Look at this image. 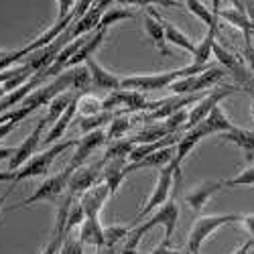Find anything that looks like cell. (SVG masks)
<instances>
[{
    "mask_svg": "<svg viewBox=\"0 0 254 254\" xmlns=\"http://www.w3.org/2000/svg\"><path fill=\"white\" fill-rule=\"evenodd\" d=\"M75 142H77V140L71 138V140H65V142H57V144L49 146V149L37 153L33 159H29V161L14 173V179H12L10 185L14 187L18 181H25V179H31V177H41V175H45V173L49 171L51 163L57 159V155L69 151L71 146H75Z\"/></svg>",
    "mask_w": 254,
    "mask_h": 254,
    "instance_id": "cell-1",
    "label": "cell"
},
{
    "mask_svg": "<svg viewBox=\"0 0 254 254\" xmlns=\"http://www.w3.org/2000/svg\"><path fill=\"white\" fill-rule=\"evenodd\" d=\"M179 175H181V173H179V171H175L173 163H171V165H167L165 169H161V171H159V179H157L155 189H153V193L149 195V199H146L144 207L138 211V216L132 220L130 228H134V226L142 224V222H144L146 218H149L157 207H161V205H165V203L169 201V197H171V189H173V177H177V179H179Z\"/></svg>",
    "mask_w": 254,
    "mask_h": 254,
    "instance_id": "cell-2",
    "label": "cell"
},
{
    "mask_svg": "<svg viewBox=\"0 0 254 254\" xmlns=\"http://www.w3.org/2000/svg\"><path fill=\"white\" fill-rule=\"evenodd\" d=\"M240 218H242V216H238V214L201 216V218L193 224L191 232H189V238H187V252H189V254H199V250H201L205 238H209L218 228H224V226H228V224H236V222H240Z\"/></svg>",
    "mask_w": 254,
    "mask_h": 254,
    "instance_id": "cell-3",
    "label": "cell"
},
{
    "mask_svg": "<svg viewBox=\"0 0 254 254\" xmlns=\"http://www.w3.org/2000/svg\"><path fill=\"white\" fill-rule=\"evenodd\" d=\"M71 175H73V169L71 167H65L61 173H57V175L45 179L41 185H37V189L33 191L31 197L23 199V201L16 203V205H10V211L12 209H20V207H27V205H33L37 201H55V199H59V195L63 191H67V185H69Z\"/></svg>",
    "mask_w": 254,
    "mask_h": 254,
    "instance_id": "cell-4",
    "label": "cell"
},
{
    "mask_svg": "<svg viewBox=\"0 0 254 254\" xmlns=\"http://www.w3.org/2000/svg\"><path fill=\"white\" fill-rule=\"evenodd\" d=\"M234 92H242L236 83H224V86H218L216 90H211V92H207L193 108H191V112H189V118H187V124L183 126V130H191V128H195L197 124H201L205 118H207V114L216 108V106H220V102L224 100V98H228V96H232Z\"/></svg>",
    "mask_w": 254,
    "mask_h": 254,
    "instance_id": "cell-5",
    "label": "cell"
},
{
    "mask_svg": "<svg viewBox=\"0 0 254 254\" xmlns=\"http://www.w3.org/2000/svg\"><path fill=\"white\" fill-rule=\"evenodd\" d=\"M49 122L45 120V116H41L39 120H37V126L31 130V134L23 140V144H18L16 146V151H14V155L10 157V163H8V171H12V173H16L20 167H23L29 159H33L35 155H37V151H39V146H41V138H43V128L47 126Z\"/></svg>",
    "mask_w": 254,
    "mask_h": 254,
    "instance_id": "cell-6",
    "label": "cell"
},
{
    "mask_svg": "<svg viewBox=\"0 0 254 254\" xmlns=\"http://www.w3.org/2000/svg\"><path fill=\"white\" fill-rule=\"evenodd\" d=\"M104 171V161H98L94 165H83L79 167L77 171H73L71 179H69V185H67V193L71 197H77V195H83L88 191V189H92L98 181V177L102 175Z\"/></svg>",
    "mask_w": 254,
    "mask_h": 254,
    "instance_id": "cell-7",
    "label": "cell"
},
{
    "mask_svg": "<svg viewBox=\"0 0 254 254\" xmlns=\"http://www.w3.org/2000/svg\"><path fill=\"white\" fill-rule=\"evenodd\" d=\"M106 140V132L100 128V130H94V132H88V134H83L81 138H77L75 142V153L71 157V161L67 163V167H71L73 171H77L79 167H83L88 163V159L92 157V153L98 149V146H102Z\"/></svg>",
    "mask_w": 254,
    "mask_h": 254,
    "instance_id": "cell-8",
    "label": "cell"
},
{
    "mask_svg": "<svg viewBox=\"0 0 254 254\" xmlns=\"http://www.w3.org/2000/svg\"><path fill=\"white\" fill-rule=\"evenodd\" d=\"M110 6H112V2H108V0H104V2H94L92 8H90L86 14H83V16L77 20V23H73V25L69 27L71 41L81 39V37H88V35L96 33V31H98V25H100L102 14L108 10Z\"/></svg>",
    "mask_w": 254,
    "mask_h": 254,
    "instance_id": "cell-9",
    "label": "cell"
},
{
    "mask_svg": "<svg viewBox=\"0 0 254 254\" xmlns=\"http://www.w3.org/2000/svg\"><path fill=\"white\" fill-rule=\"evenodd\" d=\"M224 187H226V179H209V181L197 183L193 189H189L185 193V201L193 211H201L207 205V201L211 199V195L218 193Z\"/></svg>",
    "mask_w": 254,
    "mask_h": 254,
    "instance_id": "cell-10",
    "label": "cell"
},
{
    "mask_svg": "<svg viewBox=\"0 0 254 254\" xmlns=\"http://www.w3.org/2000/svg\"><path fill=\"white\" fill-rule=\"evenodd\" d=\"M83 65L88 67L90 71V79H92V88L94 90H104V92H116V90H122V79L116 77L112 71H108L104 65H100V63L92 57L88 59Z\"/></svg>",
    "mask_w": 254,
    "mask_h": 254,
    "instance_id": "cell-11",
    "label": "cell"
},
{
    "mask_svg": "<svg viewBox=\"0 0 254 254\" xmlns=\"http://www.w3.org/2000/svg\"><path fill=\"white\" fill-rule=\"evenodd\" d=\"M112 197L110 193V189L106 183H96L92 189H88L86 193L81 195L79 203L83 207V211H86V216L88 218H100V211L104 207V203L108 201Z\"/></svg>",
    "mask_w": 254,
    "mask_h": 254,
    "instance_id": "cell-12",
    "label": "cell"
},
{
    "mask_svg": "<svg viewBox=\"0 0 254 254\" xmlns=\"http://www.w3.org/2000/svg\"><path fill=\"white\" fill-rule=\"evenodd\" d=\"M146 6V12H149V14H153L157 20H159V23L163 25V31H165V37H167V43H171V45H177V47H181V49H185V51H189V53H191L193 55V51H195V43H193V41L191 39H189L183 31H179L173 23H169V20H165L151 4H144Z\"/></svg>",
    "mask_w": 254,
    "mask_h": 254,
    "instance_id": "cell-13",
    "label": "cell"
},
{
    "mask_svg": "<svg viewBox=\"0 0 254 254\" xmlns=\"http://www.w3.org/2000/svg\"><path fill=\"white\" fill-rule=\"evenodd\" d=\"M220 142L222 144H234L244 153L246 161L252 163L254 161V132L252 130H246V128H238L234 126L232 130L220 134Z\"/></svg>",
    "mask_w": 254,
    "mask_h": 254,
    "instance_id": "cell-14",
    "label": "cell"
},
{
    "mask_svg": "<svg viewBox=\"0 0 254 254\" xmlns=\"http://www.w3.org/2000/svg\"><path fill=\"white\" fill-rule=\"evenodd\" d=\"M79 92H75V96H73V100H71V104L67 106V110L63 112L61 116H59V120L51 126V130L47 132V136H45V140H43V144L47 146H53V144H57L59 140H61V136L65 134V130H67V126L71 124V120L75 118V114H77V102H79Z\"/></svg>",
    "mask_w": 254,
    "mask_h": 254,
    "instance_id": "cell-15",
    "label": "cell"
},
{
    "mask_svg": "<svg viewBox=\"0 0 254 254\" xmlns=\"http://www.w3.org/2000/svg\"><path fill=\"white\" fill-rule=\"evenodd\" d=\"M195 128L201 132V136H207V134H216V132L224 134V132H228V130L234 128V124L230 122V118H228V114L224 112L222 106H216V108L207 114V118H205L201 124H197ZM191 130H193V128H191Z\"/></svg>",
    "mask_w": 254,
    "mask_h": 254,
    "instance_id": "cell-16",
    "label": "cell"
},
{
    "mask_svg": "<svg viewBox=\"0 0 254 254\" xmlns=\"http://www.w3.org/2000/svg\"><path fill=\"white\" fill-rule=\"evenodd\" d=\"M142 23H144V33H146V37L151 39V43L155 45V49H157L163 57H171V51H169V43H167L163 25L159 23V20H157L153 14H149V12H146V16H144Z\"/></svg>",
    "mask_w": 254,
    "mask_h": 254,
    "instance_id": "cell-17",
    "label": "cell"
},
{
    "mask_svg": "<svg viewBox=\"0 0 254 254\" xmlns=\"http://www.w3.org/2000/svg\"><path fill=\"white\" fill-rule=\"evenodd\" d=\"M175 159V146H167V149H161L153 155H149L146 159H142L140 163H130L128 167H126V173H130V171H136V169H165L167 165H171Z\"/></svg>",
    "mask_w": 254,
    "mask_h": 254,
    "instance_id": "cell-18",
    "label": "cell"
},
{
    "mask_svg": "<svg viewBox=\"0 0 254 254\" xmlns=\"http://www.w3.org/2000/svg\"><path fill=\"white\" fill-rule=\"evenodd\" d=\"M218 25H220V23H218ZM218 25L209 27L207 33H205V37L195 45L193 61H191V63H195V65H207V59L214 55V45H216V41H218V37H220V29H218Z\"/></svg>",
    "mask_w": 254,
    "mask_h": 254,
    "instance_id": "cell-19",
    "label": "cell"
},
{
    "mask_svg": "<svg viewBox=\"0 0 254 254\" xmlns=\"http://www.w3.org/2000/svg\"><path fill=\"white\" fill-rule=\"evenodd\" d=\"M128 175L126 173V159H118V161H110L104 165V171H102V177H104V183L108 185L110 193L116 195L118 187L122 185L124 177Z\"/></svg>",
    "mask_w": 254,
    "mask_h": 254,
    "instance_id": "cell-20",
    "label": "cell"
},
{
    "mask_svg": "<svg viewBox=\"0 0 254 254\" xmlns=\"http://www.w3.org/2000/svg\"><path fill=\"white\" fill-rule=\"evenodd\" d=\"M79 240L83 244L104 248L106 238H104V228L100 224V218H86V222L79 226Z\"/></svg>",
    "mask_w": 254,
    "mask_h": 254,
    "instance_id": "cell-21",
    "label": "cell"
},
{
    "mask_svg": "<svg viewBox=\"0 0 254 254\" xmlns=\"http://www.w3.org/2000/svg\"><path fill=\"white\" fill-rule=\"evenodd\" d=\"M203 136H201V132L197 130V128H193V130H189V132H185L181 138H179V142L175 144V159H173V167H175V171H179L181 173V163L185 161V157L193 151V146L201 140Z\"/></svg>",
    "mask_w": 254,
    "mask_h": 254,
    "instance_id": "cell-22",
    "label": "cell"
},
{
    "mask_svg": "<svg viewBox=\"0 0 254 254\" xmlns=\"http://www.w3.org/2000/svg\"><path fill=\"white\" fill-rule=\"evenodd\" d=\"M226 73L228 71L224 67H209L207 71L195 75V79H193V94H201L203 90H209V88L218 86V83L224 79Z\"/></svg>",
    "mask_w": 254,
    "mask_h": 254,
    "instance_id": "cell-23",
    "label": "cell"
},
{
    "mask_svg": "<svg viewBox=\"0 0 254 254\" xmlns=\"http://www.w3.org/2000/svg\"><path fill=\"white\" fill-rule=\"evenodd\" d=\"M134 146H136V142L132 140V138H128V140H114V142H110L108 144V149H106V153H104V157H102V161H104V165L106 163H110V161H118V159H126V157H130V153L134 151Z\"/></svg>",
    "mask_w": 254,
    "mask_h": 254,
    "instance_id": "cell-24",
    "label": "cell"
},
{
    "mask_svg": "<svg viewBox=\"0 0 254 254\" xmlns=\"http://www.w3.org/2000/svg\"><path fill=\"white\" fill-rule=\"evenodd\" d=\"M134 16H136V12H134L132 8L112 4L108 10L102 14L100 25H98V31H100V29H108V27L114 25V23H120V20H124V18H134Z\"/></svg>",
    "mask_w": 254,
    "mask_h": 254,
    "instance_id": "cell-25",
    "label": "cell"
},
{
    "mask_svg": "<svg viewBox=\"0 0 254 254\" xmlns=\"http://www.w3.org/2000/svg\"><path fill=\"white\" fill-rule=\"evenodd\" d=\"M73 96L75 94H71V92H63V94H59L49 106H47V114H45V120L51 124H55L57 120H59V116L67 110V106L71 104V100H73Z\"/></svg>",
    "mask_w": 254,
    "mask_h": 254,
    "instance_id": "cell-26",
    "label": "cell"
},
{
    "mask_svg": "<svg viewBox=\"0 0 254 254\" xmlns=\"http://www.w3.org/2000/svg\"><path fill=\"white\" fill-rule=\"evenodd\" d=\"M132 124H134V118L128 116V114H118V116H114L112 122H110L108 132H106V138H108V142L120 140V138L124 136V132L128 130Z\"/></svg>",
    "mask_w": 254,
    "mask_h": 254,
    "instance_id": "cell-27",
    "label": "cell"
},
{
    "mask_svg": "<svg viewBox=\"0 0 254 254\" xmlns=\"http://www.w3.org/2000/svg\"><path fill=\"white\" fill-rule=\"evenodd\" d=\"M112 114L110 112H100V114H96V116H88V118H79V130L83 132V134H88V132H94V130H100L102 126L106 124V122H112Z\"/></svg>",
    "mask_w": 254,
    "mask_h": 254,
    "instance_id": "cell-28",
    "label": "cell"
},
{
    "mask_svg": "<svg viewBox=\"0 0 254 254\" xmlns=\"http://www.w3.org/2000/svg\"><path fill=\"white\" fill-rule=\"evenodd\" d=\"M130 234V226H108L104 228V238H106V244L104 248L108 250H114V246L120 242V240H126V236Z\"/></svg>",
    "mask_w": 254,
    "mask_h": 254,
    "instance_id": "cell-29",
    "label": "cell"
},
{
    "mask_svg": "<svg viewBox=\"0 0 254 254\" xmlns=\"http://www.w3.org/2000/svg\"><path fill=\"white\" fill-rule=\"evenodd\" d=\"M100 112H104L100 100L92 98L90 94H81V96H79V102H77V114H79L81 118L96 116V114H100Z\"/></svg>",
    "mask_w": 254,
    "mask_h": 254,
    "instance_id": "cell-30",
    "label": "cell"
},
{
    "mask_svg": "<svg viewBox=\"0 0 254 254\" xmlns=\"http://www.w3.org/2000/svg\"><path fill=\"white\" fill-rule=\"evenodd\" d=\"M86 211H83L81 203H73L71 209H69V214H67V224H65V236L69 234V232L75 228V226H81L83 222H86Z\"/></svg>",
    "mask_w": 254,
    "mask_h": 254,
    "instance_id": "cell-31",
    "label": "cell"
},
{
    "mask_svg": "<svg viewBox=\"0 0 254 254\" xmlns=\"http://www.w3.org/2000/svg\"><path fill=\"white\" fill-rule=\"evenodd\" d=\"M242 185H254V165L246 167L236 177L226 179V187H242Z\"/></svg>",
    "mask_w": 254,
    "mask_h": 254,
    "instance_id": "cell-32",
    "label": "cell"
},
{
    "mask_svg": "<svg viewBox=\"0 0 254 254\" xmlns=\"http://www.w3.org/2000/svg\"><path fill=\"white\" fill-rule=\"evenodd\" d=\"M59 254H83V242L75 240L73 236H65L63 238V244L59 248Z\"/></svg>",
    "mask_w": 254,
    "mask_h": 254,
    "instance_id": "cell-33",
    "label": "cell"
},
{
    "mask_svg": "<svg viewBox=\"0 0 254 254\" xmlns=\"http://www.w3.org/2000/svg\"><path fill=\"white\" fill-rule=\"evenodd\" d=\"M240 57H244V61L254 69V45H252V37H244V47H242V55Z\"/></svg>",
    "mask_w": 254,
    "mask_h": 254,
    "instance_id": "cell-34",
    "label": "cell"
},
{
    "mask_svg": "<svg viewBox=\"0 0 254 254\" xmlns=\"http://www.w3.org/2000/svg\"><path fill=\"white\" fill-rule=\"evenodd\" d=\"M63 238H65V236L53 234L51 240H49V244L45 246V250L41 252V254H59V248H61V244H63Z\"/></svg>",
    "mask_w": 254,
    "mask_h": 254,
    "instance_id": "cell-35",
    "label": "cell"
},
{
    "mask_svg": "<svg viewBox=\"0 0 254 254\" xmlns=\"http://www.w3.org/2000/svg\"><path fill=\"white\" fill-rule=\"evenodd\" d=\"M146 254H189V252H187V250H175V248H171V246L161 244V246H157L155 250L146 252Z\"/></svg>",
    "mask_w": 254,
    "mask_h": 254,
    "instance_id": "cell-36",
    "label": "cell"
},
{
    "mask_svg": "<svg viewBox=\"0 0 254 254\" xmlns=\"http://www.w3.org/2000/svg\"><path fill=\"white\" fill-rule=\"evenodd\" d=\"M240 222H242V226L248 230L250 238L254 240V214H244V216L240 218Z\"/></svg>",
    "mask_w": 254,
    "mask_h": 254,
    "instance_id": "cell-37",
    "label": "cell"
},
{
    "mask_svg": "<svg viewBox=\"0 0 254 254\" xmlns=\"http://www.w3.org/2000/svg\"><path fill=\"white\" fill-rule=\"evenodd\" d=\"M252 244H254V240L250 238V240H246L236 252H232V254H250V250H252Z\"/></svg>",
    "mask_w": 254,
    "mask_h": 254,
    "instance_id": "cell-38",
    "label": "cell"
},
{
    "mask_svg": "<svg viewBox=\"0 0 254 254\" xmlns=\"http://www.w3.org/2000/svg\"><path fill=\"white\" fill-rule=\"evenodd\" d=\"M14 151H16V146H14V149H10V146H4V149H0V161H4V159H8V157H12Z\"/></svg>",
    "mask_w": 254,
    "mask_h": 254,
    "instance_id": "cell-39",
    "label": "cell"
},
{
    "mask_svg": "<svg viewBox=\"0 0 254 254\" xmlns=\"http://www.w3.org/2000/svg\"><path fill=\"white\" fill-rule=\"evenodd\" d=\"M14 179V173L12 171H0V183H4V181H10L12 183Z\"/></svg>",
    "mask_w": 254,
    "mask_h": 254,
    "instance_id": "cell-40",
    "label": "cell"
},
{
    "mask_svg": "<svg viewBox=\"0 0 254 254\" xmlns=\"http://www.w3.org/2000/svg\"><path fill=\"white\" fill-rule=\"evenodd\" d=\"M10 189H12V185L6 189V191H4L2 195H0V209H2V205H4V201H6V197H8V193H10Z\"/></svg>",
    "mask_w": 254,
    "mask_h": 254,
    "instance_id": "cell-41",
    "label": "cell"
},
{
    "mask_svg": "<svg viewBox=\"0 0 254 254\" xmlns=\"http://www.w3.org/2000/svg\"><path fill=\"white\" fill-rule=\"evenodd\" d=\"M8 94H6V90H4V86H0V100H4Z\"/></svg>",
    "mask_w": 254,
    "mask_h": 254,
    "instance_id": "cell-42",
    "label": "cell"
},
{
    "mask_svg": "<svg viewBox=\"0 0 254 254\" xmlns=\"http://www.w3.org/2000/svg\"><path fill=\"white\" fill-rule=\"evenodd\" d=\"M8 55V51H2V49H0V59H4Z\"/></svg>",
    "mask_w": 254,
    "mask_h": 254,
    "instance_id": "cell-43",
    "label": "cell"
},
{
    "mask_svg": "<svg viewBox=\"0 0 254 254\" xmlns=\"http://www.w3.org/2000/svg\"><path fill=\"white\" fill-rule=\"evenodd\" d=\"M250 116L254 118V102H252V106H250Z\"/></svg>",
    "mask_w": 254,
    "mask_h": 254,
    "instance_id": "cell-44",
    "label": "cell"
}]
</instances>
